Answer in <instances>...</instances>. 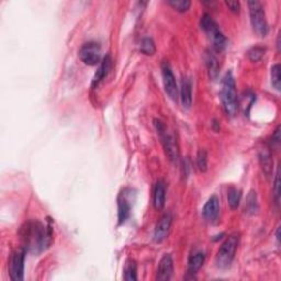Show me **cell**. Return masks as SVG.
Instances as JSON below:
<instances>
[{"mask_svg": "<svg viewBox=\"0 0 281 281\" xmlns=\"http://www.w3.org/2000/svg\"><path fill=\"white\" fill-rule=\"evenodd\" d=\"M136 264L134 260H128L125 267V276H123V278L125 280H136Z\"/></svg>", "mask_w": 281, "mask_h": 281, "instance_id": "44dd1931", "label": "cell"}, {"mask_svg": "<svg viewBox=\"0 0 281 281\" xmlns=\"http://www.w3.org/2000/svg\"><path fill=\"white\" fill-rule=\"evenodd\" d=\"M280 143V126L276 128L273 136H271V144L273 146H278Z\"/></svg>", "mask_w": 281, "mask_h": 281, "instance_id": "f1b7e54d", "label": "cell"}, {"mask_svg": "<svg viewBox=\"0 0 281 281\" xmlns=\"http://www.w3.org/2000/svg\"><path fill=\"white\" fill-rule=\"evenodd\" d=\"M219 213H220V203H219V199L217 196H212L211 198H209V200L206 202V204H204V207L202 209L203 218L209 222H213L218 219Z\"/></svg>", "mask_w": 281, "mask_h": 281, "instance_id": "7c38bea8", "label": "cell"}, {"mask_svg": "<svg viewBox=\"0 0 281 281\" xmlns=\"http://www.w3.org/2000/svg\"><path fill=\"white\" fill-rule=\"evenodd\" d=\"M153 204L157 211L163 210L166 204V186L163 180L157 182L153 191Z\"/></svg>", "mask_w": 281, "mask_h": 281, "instance_id": "4fadbf2b", "label": "cell"}, {"mask_svg": "<svg viewBox=\"0 0 281 281\" xmlns=\"http://www.w3.org/2000/svg\"><path fill=\"white\" fill-rule=\"evenodd\" d=\"M197 166L200 171H207L208 169V155L204 150H200L197 154Z\"/></svg>", "mask_w": 281, "mask_h": 281, "instance_id": "d4e9b609", "label": "cell"}, {"mask_svg": "<svg viewBox=\"0 0 281 281\" xmlns=\"http://www.w3.org/2000/svg\"><path fill=\"white\" fill-rule=\"evenodd\" d=\"M180 100L184 109H190L192 104V84L190 79L184 78L180 88Z\"/></svg>", "mask_w": 281, "mask_h": 281, "instance_id": "5bb4252c", "label": "cell"}, {"mask_svg": "<svg viewBox=\"0 0 281 281\" xmlns=\"http://www.w3.org/2000/svg\"><path fill=\"white\" fill-rule=\"evenodd\" d=\"M154 125L156 127V131L158 133V135L161 140V144L164 146L165 153L168 156V158L171 161H177L179 157V150H178V144L177 141H176L175 136L173 134H170L167 126L165 125V123L163 121L158 120V119H155L154 120Z\"/></svg>", "mask_w": 281, "mask_h": 281, "instance_id": "277c9868", "label": "cell"}, {"mask_svg": "<svg viewBox=\"0 0 281 281\" xmlns=\"http://www.w3.org/2000/svg\"><path fill=\"white\" fill-rule=\"evenodd\" d=\"M141 51L145 55H153L156 52V46L154 41L151 37H144L141 42Z\"/></svg>", "mask_w": 281, "mask_h": 281, "instance_id": "7402d4cb", "label": "cell"}, {"mask_svg": "<svg viewBox=\"0 0 281 281\" xmlns=\"http://www.w3.org/2000/svg\"><path fill=\"white\" fill-rule=\"evenodd\" d=\"M241 198H242V192L240 189H237L236 187H231L230 189H228L227 201H228V206H230L233 210H235V209L239 208Z\"/></svg>", "mask_w": 281, "mask_h": 281, "instance_id": "d6986e66", "label": "cell"}, {"mask_svg": "<svg viewBox=\"0 0 281 281\" xmlns=\"http://www.w3.org/2000/svg\"><path fill=\"white\" fill-rule=\"evenodd\" d=\"M246 209H247V211L250 213H255L257 210H258L256 192L250 191V193L249 194V197H247V202H246Z\"/></svg>", "mask_w": 281, "mask_h": 281, "instance_id": "4316f807", "label": "cell"}, {"mask_svg": "<svg viewBox=\"0 0 281 281\" xmlns=\"http://www.w3.org/2000/svg\"><path fill=\"white\" fill-rule=\"evenodd\" d=\"M161 74H163V82L165 92L168 94V97L173 101H177L178 98V87L176 83V78L174 76L173 70H171L168 63H164L161 66Z\"/></svg>", "mask_w": 281, "mask_h": 281, "instance_id": "9c48e42d", "label": "cell"}, {"mask_svg": "<svg viewBox=\"0 0 281 281\" xmlns=\"http://www.w3.org/2000/svg\"><path fill=\"white\" fill-rule=\"evenodd\" d=\"M79 57L88 66H96L101 62V46L97 42H88L79 50Z\"/></svg>", "mask_w": 281, "mask_h": 281, "instance_id": "ba28073f", "label": "cell"}, {"mask_svg": "<svg viewBox=\"0 0 281 281\" xmlns=\"http://www.w3.org/2000/svg\"><path fill=\"white\" fill-rule=\"evenodd\" d=\"M265 52H266L265 47L255 46V47H253V49H250L249 51V59L251 62H258L263 59V56L265 55Z\"/></svg>", "mask_w": 281, "mask_h": 281, "instance_id": "484cf974", "label": "cell"}, {"mask_svg": "<svg viewBox=\"0 0 281 281\" xmlns=\"http://www.w3.org/2000/svg\"><path fill=\"white\" fill-rule=\"evenodd\" d=\"M279 167L277 168V173H276L275 177V198L276 201H279V196H280V177H279Z\"/></svg>", "mask_w": 281, "mask_h": 281, "instance_id": "83f0119b", "label": "cell"}, {"mask_svg": "<svg viewBox=\"0 0 281 281\" xmlns=\"http://www.w3.org/2000/svg\"><path fill=\"white\" fill-rule=\"evenodd\" d=\"M27 250L23 249L16 250L12 253L9 261V273L10 277L14 281L23 280V273H25V259H26Z\"/></svg>", "mask_w": 281, "mask_h": 281, "instance_id": "52a82bcc", "label": "cell"}, {"mask_svg": "<svg viewBox=\"0 0 281 281\" xmlns=\"http://www.w3.org/2000/svg\"><path fill=\"white\" fill-rule=\"evenodd\" d=\"M271 85L274 88L280 90L281 88V77H280V65L276 64L271 67Z\"/></svg>", "mask_w": 281, "mask_h": 281, "instance_id": "603a6c76", "label": "cell"}, {"mask_svg": "<svg viewBox=\"0 0 281 281\" xmlns=\"http://www.w3.org/2000/svg\"><path fill=\"white\" fill-rule=\"evenodd\" d=\"M174 273V261L169 254L164 255L163 258L159 261L158 269H157L156 280L159 281H166L170 280L171 276Z\"/></svg>", "mask_w": 281, "mask_h": 281, "instance_id": "8fae6325", "label": "cell"}, {"mask_svg": "<svg viewBox=\"0 0 281 281\" xmlns=\"http://www.w3.org/2000/svg\"><path fill=\"white\" fill-rule=\"evenodd\" d=\"M168 3L175 9V10H177L179 12L188 11L190 6H191V2H190L189 0H169Z\"/></svg>", "mask_w": 281, "mask_h": 281, "instance_id": "cb8c5ba5", "label": "cell"}, {"mask_svg": "<svg viewBox=\"0 0 281 281\" xmlns=\"http://www.w3.org/2000/svg\"><path fill=\"white\" fill-rule=\"evenodd\" d=\"M206 64H207V68H208L210 78L212 80H216L219 76V71H220V67H219L217 57L214 56L212 53H207Z\"/></svg>", "mask_w": 281, "mask_h": 281, "instance_id": "ac0fdd59", "label": "cell"}, {"mask_svg": "<svg viewBox=\"0 0 281 281\" xmlns=\"http://www.w3.org/2000/svg\"><path fill=\"white\" fill-rule=\"evenodd\" d=\"M237 245H239V236L237 235H231L223 243L216 257V264L218 268L226 269L230 267L235 257Z\"/></svg>", "mask_w": 281, "mask_h": 281, "instance_id": "8992f818", "label": "cell"}, {"mask_svg": "<svg viewBox=\"0 0 281 281\" xmlns=\"http://www.w3.org/2000/svg\"><path fill=\"white\" fill-rule=\"evenodd\" d=\"M110 67H111V59L110 56L108 55L104 57V60L101 62V64L99 66L97 73L94 76L93 87H96V86L100 84V82H102L104 77L108 75L109 70H110Z\"/></svg>", "mask_w": 281, "mask_h": 281, "instance_id": "2e32d148", "label": "cell"}, {"mask_svg": "<svg viewBox=\"0 0 281 281\" xmlns=\"http://www.w3.org/2000/svg\"><path fill=\"white\" fill-rule=\"evenodd\" d=\"M259 160H260L261 167H263V170L265 171V174L269 176L271 173V169H273V160H271L270 152L267 149H265L260 152Z\"/></svg>", "mask_w": 281, "mask_h": 281, "instance_id": "ffe728a7", "label": "cell"}, {"mask_svg": "<svg viewBox=\"0 0 281 281\" xmlns=\"http://www.w3.org/2000/svg\"><path fill=\"white\" fill-rule=\"evenodd\" d=\"M204 259H206V255H204L202 251H198V253H194L193 255L190 256L188 263L189 274H196L203 266Z\"/></svg>", "mask_w": 281, "mask_h": 281, "instance_id": "e0dca14e", "label": "cell"}, {"mask_svg": "<svg viewBox=\"0 0 281 281\" xmlns=\"http://www.w3.org/2000/svg\"><path fill=\"white\" fill-rule=\"evenodd\" d=\"M225 4L228 8H230V10H232L233 12H235V13L240 12L241 6H240L239 1H225Z\"/></svg>", "mask_w": 281, "mask_h": 281, "instance_id": "f546056e", "label": "cell"}, {"mask_svg": "<svg viewBox=\"0 0 281 281\" xmlns=\"http://www.w3.org/2000/svg\"><path fill=\"white\" fill-rule=\"evenodd\" d=\"M131 203L128 202L125 194H120L118 198V219L119 224H123L130 217Z\"/></svg>", "mask_w": 281, "mask_h": 281, "instance_id": "9a60e30c", "label": "cell"}, {"mask_svg": "<svg viewBox=\"0 0 281 281\" xmlns=\"http://www.w3.org/2000/svg\"><path fill=\"white\" fill-rule=\"evenodd\" d=\"M221 100L225 113L228 117H235L239 111V100H237L236 85L234 76L228 71L222 80Z\"/></svg>", "mask_w": 281, "mask_h": 281, "instance_id": "7a4b0ae2", "label": "cell"}, {"mask_svg": "<svg viewBox=\"0 0 281 281\" xmlns=\"http://www.w3.org/2000/svg\"><path fill=\"white\" fill-rule=\"evenodd\" d=\"M21 240L27 251L39 255L46 250L52 243V230L39 221H29L22 226Z\"/></svg>", "mask_w": 281, "mask_h": 281, "instance_id": "6da1fadb", "label": "cell"}, {"mask_svg": "<svg viewBox=\"0 0 281 281\" xmlns=\"http://www.w3.org/2000/svg\"><path fill=\"white\" fill-rule=\"evenodd\" d=\"M171 223H173V217L170 213H166L165 216L160 219L157 223L154 231V241L156 243H161L164 240L167 239L169 234Z\"/></svg>", "mask_w": 281, "mask_h": 281, "instance_id": "30bf717a", "label": "cell"}, {"mask_svg": "<svg viewBox=\"0 0 281 281\" xmlns=\"http://www.w3.org/2000/svg\"><path fill=\"white\" fill-rule=\"evenodd\" d=\"M247 4H249L251 27H253L257 35L265 37L268 33V23L263 4L259 1H256V0L255 1H249Z\"/></svg>", "mask_w": 281, "mask_h": 281, "instance_id": "5b68a950", "label": "cell"}, {"mask_svg": "<svg viewBox=\"0 0 281 281\" xmlns=\"http://www.w3.org/2000/svg\"><path fill=\"white\" fill-rule=\"evenodd\" d=\"M200 26L201 29L206 33L209 40L212 43L213 49L221 52L225 49L226 46V37L223 34L220 28L216 23V21L211 18L210 14L204 13L201 17V21H200Z\"/></svg>", "mask_w": 281, "mask_h": 281, "instance_id": "3957f363", "label": "cell"}]
</instances>
